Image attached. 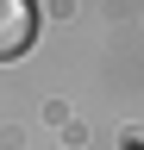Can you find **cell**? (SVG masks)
I'll use <instances>...</instances> for the list:
<instances>
[{"instance_id":"1","label":"cell","mask_w":144,"mask_h":150,"mask_svg":"<svg viewBox=\"0 0 144 150\" xmlns=\"http://www.w3.org/2000/svg\"><path fill=\"white\" fill-rule=\"evenodd\" d=\"M31 38H38V6L31 0H0V63L25 56Z\"/></svg>"}]
</instances>
